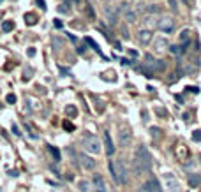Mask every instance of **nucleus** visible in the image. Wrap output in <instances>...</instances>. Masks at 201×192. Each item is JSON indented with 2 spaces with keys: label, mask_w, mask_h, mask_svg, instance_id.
Segmentation results:
<instances>
[{
  "label": "nucleus",
  "mask_w": 201,
  "mask_h": 192,
  "mask_svg": "<svg viewBox=\"0 0 201 192\" xmlns=\"http://www.w3.org/2000/svg\"><path fill=\"white\" fill-rule=\"evenodd\" d=\"M30 74H32V69H27V71H25V76H23V79H25V81H27V79H30V78H32Z\"/></svg>",
  "instance_id": "72a5a7b5"
},
{
  "label": "nucleus",
  "mask_w": 201,
  "mask_h": 192,
  "mask_svg": "<svg viewBox=\"0 0 201 192\" xmlns=\"http://www.w3.org/2000/svg\"><path fill=\"white\" fill-rule=\"evenodd\" d=\"M148 183H150V187H152V192H162L161 190V183L157 182V178H150Z\"/></svg>",
  "instance_id": "4468645a"
},
{
  "label": "nucleus",
  "mask_w": 201,
  "mask_h": 192,
  "mask_svg": "<svg viewBox=\"0 0 201 192\" xmlns=\"http://www.w3.org/2000/svg\"><path fill=\"white\" fill-rule=\"evenodd\" d=\"M155 113H157L159 116H168V111H166L164 107H155Z\"/></svg>",
  "instance_id": "cd10ccee"
},
{
  "label": "nucleus",
  "mask_w": 201,
  "mask_h": 192,
  "mask_svg": "<svg viewBox=\"0 0 201 192\" xmlns=\"http://www.w3.org/2000/svg\"><path fill=\"white\" fill-rule=\"evenodd\" d=\"M176 155H178L180 159H185V155H187V150H185V146H182V145H180V146H178V150H176Z\"/></svg>",
  "instance_id": "4be33fe9"
},
{
  "label": "nucleus",
  "mask_w": 201,
  "mask_h": 192,
  "mask_svg": "<svg viewBox=\"0 0 201 192\" xmlns=\"http://www.w3.org/2000/svg\"><path fill=\"white\" fill-rule=\"evenodd\" d=\"M55 27H57V28H62V21H58V20H55Z\"/></svg>",
  "instance_id": "58836bf2"
},
{
  "label": "nucleus",
  "mask_w": 201,
  "mask_h": 192,
  "mask_svg": "<svg viewBox=\"0 0 201 192\" xmlns=\"http://www.w3.org/2000/svg\"><path fill=\"white\" fill-rule=\"evenodd\" d=\"M64 129H65V130H74V125L69 123V122H64Z\"/></svg>",
  "instance_id": "7c9ffc66"
},
{
  "label": "nucleus",
  "mask_w": 201,
  "mask_h": 192,
  "mask_svg": "<svg viewBox=\"0 0 201 192\" xmlns=\"http://www.w3.org/2000/svg\"><path fill=\"white\" fill-rule=\"evenodd\" d=\"M34 55H36V50H34V48H30V50H28V57H34Z\"/></svg>",
  "instance_id": "e433bc0d"
},
{
  "label": "nucleus",
  "mask_w": 201,
  "mask_h": 192,
  "mask_svg": "<svg viewBox=\"0 0 201 192\" xmlns=\"http://www.w3.org/2000/svg\"><path fill=\"white\" fill-rule=\"evenodd\" d=\"M93 183L97 187V192H106V185H104V180H102L100 175H95V176H93Z\"/></svg>",
  "instance_id": "f8f14e48"
},
{
  "label": "nucleus",
  "mask_w": 201,
  "mask_h": 192,
  "mask_svg": "<svg viewBox=\"0 0 201 192\" xmlns=\"http://www.w3.org/2000/svg\"><path fill=\"white\" fill-rule=\"evenodd\" d=\"M199 183H201L199 175H189V187H191V189H198Z\"/></svg>",
  "instance_id": "ddd939ff"
},
{
  "label": "nucleus",
  "mask_w": 201,
  "mask_h": 192,
  "mask_svg": "<svg viewBox=\"0 0 201 192\" xmlns=\"http://www.w3.org/2000/svg\"><path fill=\"white\" fill-rule=\"evenodd\" d=\"M36 4H37V6H39L41 9H43V11L46 9V4H44V0H36Z\"/></svg>",
  "instance_id": "f704fd0d"
},
{
  "label": "nucleus",
  "mask_w": 201,
  "mask_h": 192,
  "mask_svg": "<svg viewBox=\"0 0 201 192\" xmlns=\"http://www.w3.org/2000/svg\"><path fill=\"white\" fill-rule=\"evenodd\" d=\"M138 39H139L141 44H148L152 41V32L150 30H141V32L138 34Z\"/></svg>",
  "instance_id": "9b49d317"
},
{
  "label": "nucleus",
  "mask_w": 201,
  "mask_h": 192,
  "mask_svg": "<svg viewBox=\"0 0 201 192\" xmlns=\"http://www.w3.org/2000/svg\"><path fill=\"white\" fill-rule=\"evenodd\" d=\"M120 11H122V14H123V18H125V21L127 23H134L136 21V11L131 7L127 2H122V4H120Z\"/></svg>",
  "instance_id": "39448f33"
},
{
  "label": "nucleus",
  "mask_w": 201,
  "mask_h": 192,
  "mask_svg": "<svg viewBox=\"0 0 201 192\" xmlns=\"http://www.w3.org/2000/svg\"><path fill=\"white\" fill-rule=\"evenodd\" d=\"M162 178H164V187H166L168 192H180V185H178V182L175 180V176H173L171 173H166Z\"/></svg>",
  "instance_id": "423d86ee"
},
{
  "label": "nucleus",
  "mask_w": 201,
  "mask_h": 192,
  "mask_svg": "<svg viewBox=\"0 0 201 192\" xmlns=\"http://www.w3.org/2000/svg\"><path fill=\"white\" fill-rule=\"evenodd\" d=\"M189 36H191V32L189 30H184L182 34H180V41L184 43V41H189Z\"/></svg>",
  "instance_id": "393cba45"
},
{
  "label": "nucleus",
  "mask_w": 201,
  "mask_h": 192,
  "mask_svg": "<svg viewBox=\"0 0 201 192\" xmlns=\"http://www.w3.org/2000/svg\"><path fill=\"white\" fill-rule=\"evenodd\" d=\"M2 2H4V0H0V4H2Z\"/></svg>",
  "instance_id": "ea45409f"
},
{
  "label": "nucleus",
  "mask_w": 201,
  "mask_h": 192,
  "mask_svg": "<svg viewBox=\"0 0 201 192\" xmlns=\"http://www.w3.org/2000/svg\"><path fill=\"white\" fill-rule=\"evenodd\" d=\"M152 168V157L145 145H139L134 152V159H132V173L136 176H141L143 173L150 171Z\"/></svg>",
  "instance_id": "f257e3e1"
},
{
  "label": "nucleus",
  "mask_w": 201,
  "mask_h": 192,
  "mask_svg": "<svg viewBox=\"0 0 201 192\" xmlns=\"http://www.w3.org/2000/svg\"><path fill=\"white\" fill-rule=\"evenodd\" d=\"M79 162H81V166H83L85 169H93V168H95V160L88 155H79Z\"/></svg>",
  "instance_id": "9d476101"
},
{
  "label": "nucleus",
  "mask_w": 201,
  "mask_h": 192,
  "mask_svg": "<svg viewBox=\"0 0 201 192\" xmlns=\"http://www.w3.org/2000/svg\"><path fill=\"white\" fill-rule=\"evenodd\" d=\"M6 102H7V104H14V102H16V95H14V93H7Z\"/></svg>",
  "instance_id": "b1692460"
},
{
  "label": "nucleus",
  "mask_w": 201,
  "mask_h": 192,
  "mask_svg": "<svg viewBox=\"0 0 201 192\" xmlns=\"http://www.w3.org/2000/svg\"><path fill=\"white\" fill-rule=\"evenodd\" d=\"M104 146H106V153H108V155H113V153H115V145L111 141L109 132H106V130H104Z\"/></svg>",
  "instance_id": "1a4fd4ad"
},
{
  "label": "nucleus",
  "mask_w": 201,
  "mask_h": 192,
  "mask_svg": "<svg viewBox=\"0 0 201 192\" xmlns=\"http://www.w3.org/2000/svg\"><path fill=\"white\" fill-rule=\"evenodd\" d=\"M169 4H171V9H173V11H176V2H175V0H169Z\"/></svg>",
  "instance_id": "c9c22d12"
},
{
  "label": "nucleus",
  "mask_w": 201,
  "mask_h": 192,
  "mask_svg": "<svg viewBox=\"0 0 201 192\" xmlns=\"http://www.w3.org/2000/svg\"><path fill=\"white\" fill-rule=\"evenodd\" d=\"M0 192H2V190H0Z\"/></svg>",
  "instance_id": "a19ab883"
},
{
  "label": "nucleus",
  "mask_w": 201,
  "mask_h": 192,
  "mask_svg": "<svg viewBox=\"0 0 201 192\" xmlns=\"http://www.w3.org/2000/svg\"><path fill=\"white\" fill-rule=\"evenodd\" d=\"M48 150L51 152V155H53V159H55V162H58V160H60V152H58L55 146H50V145H48Z\"/></svg>",
  "instance_id": "a211bd4d"
},
{
  "label": "nucleus",
  "mask_w": 201,
  "mask_h": 192,
  "mask_svg": "<svg viewBox=\"0 0 201 192\" xmlns=\"http://www.w3.org/2000/svg\"><path fill=\"white\" fill-rule=\"evenodd\" d=\"M159 28L162 30V32H166V34H171L173 30H175V20L169 18V16L162 18V20L159 21Z\"/></svg>",
  "instance_id": "0eeeda50"
},
{
  "label": "nucleus",
  "mask_w": 201,
  "mask_h": 192,
  "mask_svg": "<svg viewBox=\"0 0 201 192\" xmlns=\"http://www.w3.org/2000/svg\"><path fill=\"white\" fill-rule=\"evenodd\" d=\"M79 189H81V192H88V189H90L88 182H79Z\"/></svg>",
  "instance_id": "a878e982"
},
{
  "label": "nucleus",
  "mask_w": 201,
  "mask_h": 192,
  "mask_svg": "<svg viewBox=\"0 0 201 192\" xmlns=\"http://www.w3.org/2000/svg\"><path fill=\"white\" fill-rule=\"evenodd\" d=\"M185 90L187 92H192V93H199V88H198V86H187Z\"/></svg>",
  "instance_id": "c756f323"
},
{
  "label": "nucleus",
  "mask_w": 201,
  "mask_h": 192,
  "mask_svg": "<svg viewBox=\"0 0 201 192\" xmlns=\"http://www.w3.org/2000/svg\"><path fill=\"white\" fill-rule=\"evenodd\" d=\"M65 113L69 115V116H76V115H78V109H76V106H67L65 107Z\"/></svg>",
  "instance_id": "aec40b11"
},
{
  "label": "nucleus",
  "mask_w": 201,
  "mask_h": 192,
  "mask_svg": "<svg viewBox=\"0 0 201 192\" xmlns=\"http://www.w3.org/2000/svg\"><path fill=\"white\" fill-rule=\"evenodd\" d=\"M25 23H27V25H30V27H32V25H36V23H37V16L32 14V13L25 14Z\"/></svg>",
  "instance_id": "2eb2a0df"
},
{
  "label": "nucleus",
  "mask_w": 201,
  "mask_h": 192,
  "mask_svg": "<svg viewBox=\"0 0 201 192\" xmlns=\"http://www.w3.org/2000/svg\"><path fill=\"white\" fill-rule=\"evenodd\" d=\"M104 14H106V20H108L109 25H116V20H118V11H115L111 6H106V7H104Z\"/></svg>",
  "instance_id": "6e6552de"
},
{
  "label": "nucleus",
  "mask_w": 201,
  "mask_h": 192,
  "mask_svg": "<svg viewBox=\"0 0 201 192\" xmlns=\"http://www.w3.org/2000/svg\"><path fill=\"white\" fill-rule=\"evenodd\" d=\"M13 132H14V136H21V132H20V127H18L16 123H13Z\"/></svg>",
  "instance_id": "2f4dec72"
},
{
  "label": "nucleus",
  "mask_w": 201,
  "mask_h": 192,
  "mask_svg": "<svg viewBox=\"0 0 201 192\" xmlns=\"http://www.w3.org/2000/svg\"><path fill=\"white\" fill-rule=\"evenodd\" d=\"M150 132H152V137H159V132H161V130H159L157 127H152Z\"/></svg>",
  "instance_id": "c85d7f7f"
},
{
  "label": "nucleus",
  "mask_w": 201,
  "mask_h": 192,
  "mask_svg": "<svg viewBox=\"0 0 201 192\" xmlns=\"http://www.w3.org/2000/svg\"><path fill=\"white\" fill-rule=\"evenodd\" d=\"M175 99L178 100L180 104H182V102H184V97H182V95H175Z\"/></svg>",
  "instance_id": "4c0bfd02"
},
{
  "label": "nucleus",
  "mask_w": 201,
  "mask_h": 192,
  "mask_svg": "<svg viewBox=\"0 0 201 192\" xmlns=\"http://www.w3.org/2000/svg\"><path fill=\"white\" fill-rule=\"evenodd\" d=\"M113 169H115V175H113V182L115 183H127V169H125V164L118 159V160H113Z\"/></svg>",
  "instance_id": "f03ea898"
},
{
  "label": "nucleus",
  "mask_w": 201,
  "mask_h": 192,
  "mask_svg": "<svg viewBox=\"0 0 201 192\" xmlns=\"http://www.w3.org/2000/svg\"><path fill=\"white\" fill-rule=\"evenodd\" d=\"M148 11H150V13H159V7L155 4H152V6H148Z\"/></svg>",
  "instance_id": "473e14b6"
},
{
  "label": "nucleus",
  "mask_w": 201,
  "mask_h": 192,
  "mask_svg": "<svg viewBox=\"0 0 201 192\" xmlns=\"http://www.w3.org/2000/svg\"><path fill=\"white\" fill-rule=\"evenodd\" d=\"M169 53H171V55H182L184 50H182L180 44H171V46H169Z\"/></svg>",
  "instance_id": "dca6fc26"
},
{
  "label": "nucleus",
  "mask_w": 201,
  "mask_h": 192,
  "mask_svg": "<svg viewBox=\"0 0 201 192\" xmlns=\"http://www.w3.org/2000/svg\"><path fill=\"white\" fill-rule=\"evenodd\" d=\"M81 145H83V148H85L86 152H90V153H99V152H100L99 139H97L95 136H92V134H85V136H83Z\"/></svg>",
  "instance_id": "7ed1b4c3"
},
{
  "label": "nucleus",
  "mask_w": 201,
  "mask_h": 192,
  "mask_svg": "<svg viewBox=\"0 0 201 192\" xmlns=\"http://www.w3.org/2000/svg\"><path fill=\"white\" fill-rule=\"evenodd\" d=\"M192 139L194 141H201V130L199 129H196V130L192 132Z\"/></svg>",
  "instance_id": "bb28decb"
},
{
  "label": "nucleus",
  "mask_w": 201,
  "mask_h": 192,
  "mask_svg": "<svg viewBox=\"0 0 201 192\" xmlns=\"http://www.w3.org/2000/svg\"><path fill=\"white\" fill-rule=\"evenodd\" d=\"M86 43L90 44V46H92L93 50L97 51V53H99V55H102V53H100V48L99 46H97V44H95V41H93V39H90V37H86Z\"/></svg>",
  "instance_id": "412c9836"
},
{
  "label": "nucleus",
  "mask_w": 201,
  "mask_h": 192,
  "mask_svg": "<svg viewBox=\"0 0 201 192\" xmlns=\"http://www.w3.org/2000/svg\"><path fill=\"white\" fill-rule=\"evenodd\" d=\"M168 46V41L166 39H159L157 43H155V51H162Z\"/></svg>",
  "instance_id": "f3484780"
},
{
  "label": "nucleus",
  "mask_w": 201,
  "mask_h": 192,
  "mask_svg": "<svg viewBox=\"0 0 201 192\" xmlns=\"http://www.w3.org/2000/svg\"><path fill=\"white\" fill-rule=\"evenodd\" d=\"M138 192H152V187H150V183L146 182V183H143L139 189H138Z\"/></svg>",
  "instance_id": "5701e85b"
},
{
  "label": "nucleus",
  "mask_w": 201,
  "mask_h": 192,
  "mask_svg": "<svg viewBox=\"0 0 201 192\" xmlns=\"http://www.w3.org/2000/svg\"><path fill=\"white\" fill-rule=\"evenodd\" d=\"M132 141V132H131L129 127H120L118 129V145L123 146V148H127Z\"/></svg>",
  "instance_id": "20e7f679"
},
{
  "label": "nucleus",
  "mask_w": 201,
  "mask_h": 192,
  "mask_svg": "<svg viewBox=\"0 0 201 192\" xmlns=\"http://www.w3.org/2000/svg\"><path fill=\"white\" fill-rule=\"evenodd\" d=\"M13 28H14V23L13 21H4L2 23V30H4V32H11Z\"/></svg>",
  "instance_id": "6ab92c4d"
}]
</instances>
